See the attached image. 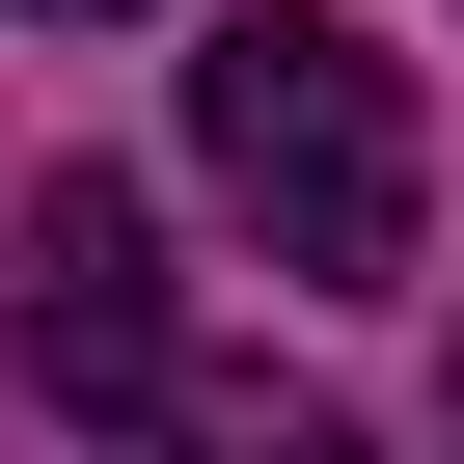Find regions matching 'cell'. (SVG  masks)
Instances as JSON below:
<instances>
[{
    "label": "cell",
    "mask_w": 464,
    "mask_h": 464,
    "mask_svg": "<svg viewBox=\"0 0 464 464\" xmlns=\"http://www.w3.org/2000/svg\"><path fill=\"white\" fill-rule=\"evenodd\" d=\"M164 464H355V410H301V382H191Z\"/></svg>",
    "instance_id": "3957f363"
},
{
    "label": "cell",
    "mask_w": 464,
    "mask_h": 464,
    "mask_svg": "<svg viewBox=\"0 0 464 464\" xmlns=\"http://www.w3.org/2000/svg\"><path fill=\"white\" fill-rule=\"evenodd\" d=\"M55 28H110V0H55Z\"/></svg>",
    "instance_id": "277c9868"
},
{
    "label": "cell",
    "mask_w": 464,
    "mask_h": 464,
    "mask_svg": "<svg viewBox=\"0 0 464 464\" xmlns=\"http://www.w3.org/2000/svg\"><path fill=\"white\" fill-rule=\"evenodd\" d=\"M0 328H28L55 410H164V246H137V191H28V274H0Z\"/></svg>",
    "instance_id": "7a4b0ae2"
},
{
    "label": "cell",
    "mask_w": 464,
    "mask_h": 464,
    "mask_svg": "<svg viewBox=\"0 0 464 464\" xmlns=\"http://www.w3.org/2000/svg\"><path fill=\"white\" fill-rule=\"evenodd\" d=\"M191 164H218V218H246L274 274H328V301H382V274H410V218H437L410 55L328 28V0H246V28L191 55Z\"/></svg>",
    "instance_id": "6da1fadb"
}]
</instances>
